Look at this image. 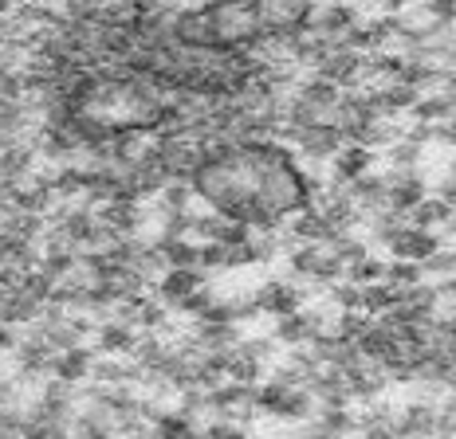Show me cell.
<instances>
[{
	"label": "cell",
	"mask_w": 456,
	"mask_h": 439,
	"mask_svg": "<svg viewBox=\"0 0 456 439\" xmlns=\"http://www.w3.org/2000/svg\"><path fill=\"white\" fill-rule=\"evenodd\" d=\"M307 338H311V326H307V318H303V310L280 314V322H275V341H283V346H303Z\"/></svg>",
	"instance_id": "obj_20"
},
{
	"label": "cell",
	"mask_w": 456,
	"mask_h": 439,
	"mask_svg": "<svg viewBox=\"0 0 456 439\" xmlns=\"http://www.w3.org/2000/svg\"><path fill=\"white\" fill-rule=\"evenodd\" d=\"M397 79L410 83V87H417V91L425 94V91H436V87H441L444 67L433 63V60H425V55H405V63H402V71H397Z\"/></svg>",
	"instance_id": "obj_11"
},
{
	"label": "cell",
	"mask_w": 456,
	"mask_h": 439,
	"mask_svg": "<svg viewBox=\"0 0 456 439\" xmlns=\"http://www.w3.org/2000/svg\"><path fill=\"white\" fill-rule=\"evenodd\" d=\"M358 432L362 435H397V408L382 400H370V404L358 412Z\"/></svg>",
	"instance_id": "obj_12"
},
{
	"label": "cell",
	"mask_w": 456,
	"mask_h": 439,
	"mask_svg": "<svg viewBox=\"0 0 456 439\" xmlns=\"http://www.w3.org/2000/svg\"><path fill=\"white\" fill-rule=\"evenodd\" d=\"M197 286H201V275H197V267H169V275L158 283V291H161V299L177 302V299H185L189 291H197Z\"/></svg>",
	"instance_id": "obj_17"
},
{
	"label": "cell",
	"mask_w": 456,
	"mask_h": 439,
	"mask_svg": "<svg viewBox=\"0 0 456 439\" xmlns=\"http://www.w3.org/2000/svg\"><path fill=\"white\" fill-rule=\"evenodd\" d=\"M452 114H456V110H452Z\"/></svg>",
	"instance_id": "obj_32"
},
{
	"label": "cell",
	"mask_w": 456,
	"mask_h": 439,
	"mask_svg": "<svg viewBox=\"0 0 456 439\" xmlns=\"http://www.w3.org/2000/svg\"><path fill=\"white\" fill-rule=\"evenodd\" d=\"M366 322H370V314L366 310H338L335 314V333H342V338H358V333L366 330Z\"/></svg>",
	"instance_id": "obj_26"
},
{
	"label": "cell",
	"mask_w": 456,
	"mask_h": 439,
	"mask_svg": "<svg viewBox=\"0 0 456 439\" xmlns=\"http://www.w3.org/2000/svg\"><path fill=\"white\" fill-rule=\"evenodd\" d=\"M449 154H452V157H449V165H444V177H449L452 185H456V149H449Z\"/></svg>",
	"instance_id": "obj_31"
},
{
	"label": "cell",
	"mask_w": 456,
	"mask_h": 439,
	"mask_svg": "<svg viewBox=\"0 0 456 439\" xmlns=\"http://www.w3.org/2000/svg\"><path fill=\"white\" fill-rule=\"evenodd\" d=\"M338 94H342V87H335V83H330V79H322L319 71L311 75V79L296 83V99H303V102H307V107H315V110H322V114H330V110H335Z\"/></svg>",
	"instance_id": "obj_13"
},
{
	"label": "cell",
	"mask_w": 456,
	"mask_h": 439,
	"mask_svg": "<svg viewBox=\"0 0 456 439\" xmlns=\"http://www.w3.org/2000/svg\"><path fill=\"white\" fill-rule=\"evenodd\" d=\"M397 435H436L433 400H405V404L397 408Z\"/></svg>",
	"instance_id": "obj_8"
},
{
	"label": "cell",
	"mask_w": 456,
	"mask_h": 439,
	"mask_svg": "<svg viewBox=\"0 0 456 439\" xmlns=\"http://www.w3.org/2000/svg\"><path fill=\"white\" fill-rule=\"evenodd\" d=\"M346 196L354 200L358 212L366 220L370 212L386 208V177L378 173V169H366V173H358L354 180H346Z\"/></svg>",
	"instance_id": "obj_6"
},
{
	"label": "cell",
	"mask_w": 456,
	"mask_h": 439,
	"mask_svg": "<svg viewBox=\"0 0 456 439\" xmlns=\"http://www.w3.org/2000/svg\"><path fill=\"white\" fill-rule=\"evenodd\" d=\"M374 161H378V149H366V146H358V141H342V149L330 157V177L354 180L358 173L374 169Z\"/></svg>",
	"instance_id": "obj_10"
},
{
	"label": "cell",
	"mask_w": 456,
	"mask_h": 439,
	"mask_svg": "<svg viewBox=\"0 0 456 439\" xmlns=\"http://www.w3.org/2000/svg\"><path fill=\"white\" fill-rule=\"evenodd\" d=\"M382 279L394 286V291H405V286L421 283L425 275H421V263H417V259H386V275H382Z\"/></svg>",
	"instance_id": "obj_22"
},
{
	"label": "cell",
	"mask_w": 456,
	"mask_h": 439,
	"mask_svg": "<svg viewBox=\"0 0 456 439\" xmlns=\"http://www.w3.org/2000/svg\"><path fill=\"white\" fill-rule=\"evenodd\" d=\"M382 275H386V259H378V255L370 251L366 259L350 263V267H346V275H342V279H350V283H358V286H362V283H374V279H382Z\"/></svg>",
	"instance_id": "obj_24"
},
{
	"label": "cell",
	"mask_w": 456,
	"mask_h": 439,
	"mask_svg": "<svg viewBox=\"0 0 456 439\" xmlns=\"http://www.w3.org/2000/svg\"><path fill=\"white\" fill-rule=\"evenodd\" d=\"M55 369H60V377H63V380H79V377L91 369L87 349H75V346H71V349L60 357V365H55Z\"/></svg>",
	"instance_id": "obj_25"
},
{
	"label": "cell",
	"mask_w": 456,
	"mask_h": 439,
	"mask_svg": "<svg viewBox=\"0 0 456 439\" xmlns=\"http://www.w3.org/2000/svg\"><path fill=\"white\" fill-rule=\"evenodd\" d=\"M346 373V388H350V396L358 400V404H370V400H382L389 388V377H386V369L378 365V361H370L362 357L358 365H350V369H342Z\"/></svg>",
	"instance_id": "obj_2"
},
{
	"label": "cell",
	"mask_w": 456,
	"mask_h": 439,
	"mask_svg": "<svg viewBox=\"0 0 456 439\" xmlns=\"http://www.w3.org/2000/svg\"><path fill=\"white\" fill-rule=\"evenodd\" d=\"M441 232L436 227H413V224H402L394 232V240L386 243V251H389V259H417L421 263L425 255L433 251V247H441Z\"/></svg>",
	"instance_id": "obj_3"
},
{
	"label": "cell",
	"mask_w": 456,
	"mask_h": 439,
	"mask_svg": "<svg viewBox=\"0 0 456 439\" xmlns=\"http://www.w3.org/2000/svg\"><path fill=\"white\" fill-rule=\"evenodd\" d=\"M130 341H134V338H130V330H126V326H107V330H102V333H99V346H102V349H107V353L130 349Z\"/></svg>",
	"instance_id": "obj_27"
},
{
	"label": "cell",
	"mask_w": 456,
	"mask_h": 439,
	"mask_svg": "<svg viewBox=\"0 0 456 439\" xmlns=\"http://www.w3.org/2000/svg\"><path fill=\"white\" fill-rule=\"evenodd\" d=\"M280 419H296V424H303V419L315 416V396H311L307 385H296V388H283L280 404H275V412Z\"/></svg>",
	"instance_id": "obj_14"
},
{
	"label": "cell",
	"mask_w": 456,
	"mask_h": 439,
	"mask_svg": "<svg viewBox=\"0 0 456 439\" xmlns=\"http://www.w3.org/2000/svg\"><path fill=\"white\" fill-rule=\"evenodd\" d=\"M303 432H311V435H354L358 432V412H350V408H315V416L303 419Z\"/></svg>",
	"instance_id": "obj_9"
},
{
	"label": "cell",
	"mask_w": 456,
	"mask_h": 439,
	"mask_svg": "<svg viewBox=\"0 0 456 439\" xmlns=\"http://www.w3.org/2000/svg\"><path fill=\"white\" fill-rule=\"evenodd\" d=\"M240 353L252 361H268V357H275V338H252L240 346Z\"/></svg>",
	"instance_id": "obj_29"
},
{
	"label": "cell",
	"mask_w": 456,
	"mask_h": 439,
	"mask_svg": "<svg viewBox=\"0 0 456 439\" xmlns=\"http://www.w3.org/2000/svg\"><path fill=\"white\" fill-rule=\"evenodd\" d=\"M327 302L338 310H362V286L350 283V279H338L327 286Z\"/></svg>",
	"instance_id": "obj_23"
},
{
	"label": "cell",
	"mask_w": 456,
	"mask_h": 439,
	"mask_svg": "<svg viewBox=\"0 0 456 439\" xmlns=\"http://www.w3.org/2000/svg\"><path fill=\"white\" fill-rule=\"evenodd\" d=\"M386 177V204L397 208V212H410V208L417 204V200L429 196V180H425V169H394L386 165L382 169Z\"/></svg>",
	"instance_id": "obj_1"
},
{
	"label": "cell",
	"mask_w": 456,
	"mask_h": 439,
	"mask_svg": "<svg viewBox=\"0 0 456 439\" xmlns=\"http://www.w3.org/2000/svg\"><path fill=\"white\" fill-rule=\"evenodd\" d=\"M315 71L322 79L335 83V87H362V52H354V47H330Z\"/></svg>",
	"instance_id": "obj_5"
},
{
	"label": "cell",
	"mask_w": 456,
	"mask_h": 439,
	"mask_svg": "<svg viewBox=\"0 0 456 439\" xmlns=\"http://www.w3.org/2000/svg\"><path fill=\"white\" fill-rule=\"evenodd\" d=\"M397 299V291L389 286L386 279H374V283H362V310L370 318H378V314L389 310V302Z\"/></svg>",
	"instance_id": "obj_21"
},
{
	"label": "cell",
	"mask_w": 456,
	"mask_h": 439,
	"mask_svg": "<svg viewBox=\"0 0 456 439\" xmlns=\"http://www.w3.org/2000/svg\"><path fill=\"white\" fill-rule=\"evenodd\" d=\"M342 130L335 126V122H315V126H307V130H299L296 133V149L307 161H315V165H322V161H330L342 149Z\"/></svg>",
	"instance_id": "obj_4"
},
{
	"label": "cell",
	"mask_w": 456,
	"mask_h": 439,
	"mask_svg": "<svg viewBox=\"0 0 456 439\" xmlns=\"http://www.w3.org/2000/svg\"><path fill=\"white\" fill-rule=\"evenodd\" d=\"M327 247H330V251H335L338 255V259L342 263H358V259H366V255H370V240H366V235L362 232H358V227H346V232H335V235H330V240H327Z\"/></svg>",
	"instance_id": "obj_16"
},
{
	"label": "cell",
	"mask_w": 456,
	"mask_h": 439,
	"mask_svg": "<svg viewBox=\"0 0 456 439\" xmlns=\"http://www.w3.org/2000/svg\"><path fill=\"white\" fill-rule=\"evenodd\" d=\"M386 165H394V169H417V165H425V146L402 133L397 141H389V146H386Z\"/></svg>",
	"instance_id": "obj_18"
},
{
	"label": "cell",
	"mask_w": 456,
	"mask_h": 439,
	"mask_svg": "<svg viewBox=\"0 0 456 439\" xmlns=\"http://www.w3.org/2000/svg\"><path fill=\"white\" fill-rule=\"evenodd\" d=\"M410 118H417V122H441V118H452V102L444 99L441 91H425V94H417V102L410 107Z\"/></svg>",
	"instance_id": "obj_19"
},
{
	"label": "cell",
	"mask_w": 456,
	"mask_h": 439,
	"mask_svg": "<svg viewBox=\"0 0 456 439\" xmlns=\"http://www.w3.org/2000/svg\"><path fill=\"white\" fill-rule=\"evenodd\" d=\"M449 212H452L449 200H441L436 193H429L425 200H417L410 212H405V224H413V227H441V220Z\"/></svg>",
	"instance_id": "obj_15"
},
{
	"label": "cell",
	"mask_w": 456,
	"mask_h": 439,
	"mask_svg": "<svg viewBox=\"0 0 456 439\" xmlns=\"http://www.w3.org/2000/svg\"><path fill=\"white\" fill-rule=\"evenodd\" d=\"M433 146H441V149H456V114H452V118L433 122Z\"/></svg>",
	"instance_id": "obj_28"
},
{
	"label": "cell",
	"mask_w": 456,
	"mask_h": 439,
	"mask_svg": "<svg viewBox=\"0 0 456 439\" xmlns=\"http://www.w3.org/2000/svg\"><path fill=\"white\" fill-rule=\"evenodd\" d=\"M256 307L280 318V314H291V310H299V307H303V291H299L296 283L272 279V283H264L260 291H256Z\"/></svg>",
	"instance_id": "obj_7"
},
{
	"label": "cell",
	"mask_w": 456,
	"mask_h": 439,
	"mask_svg": "<svg viewBox=\"0 0 456 439\" xmlns=\"http://www.w3.org/2000/svg\"><path fill=\"white\" fill-rule=\"evenodd\" d=\"M425 12L433 16V20H456V0H429V4H425Z\"/></svg>",
	"instance_id": "obj_30"
}]
</instances>
